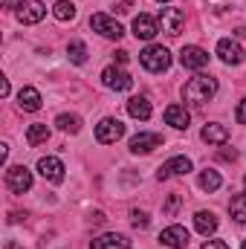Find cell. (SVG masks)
Listing matches in <instances>:
<instances>
[{
  "instance_id": "9a60e30c",
  "label": "cell",
  "mask_w": 246,
  "mask_h": 249,
  "mask_svg": "<svg viewBox=\"0 0 246 249\" xmlns=\"http://www.w3.org/2000/svg\"><path fill=\"white\" fill-rule=\"evenodd\" d=\"M188 171H191V160H188V157H171V160L157 171V180H168V177L188 174Z\"/></svg>"
},
{
  "instance_id": "d4e9b609",
  "label": "cell",
  "mask_w": 246,
  "mask_h": 249,
  "mask_svg": "<svg viewBox=\"0 0 246 249\" xmlns=\"http://www.w3.org/2000/svg\"><path fill=\"white\" fill-rule=\"evenodd\" d=\"M55 124L61 127L64 133H78V130H81V119H78L75 113H61V116L55 119Z\"/></svg>"
},
{
  "instance_id": "ab89813d",
  "label": "cell",
  "mask_w": 246,
  "mask_h": 249,
  "mask_svg": "<svg viewBox=\"0 0 246 249\" xmlns=\"http://www.w3.org/2000/svg\"><path fill=\"white\" fill-rule=\"evenodd\" d=\"M241 249H246V241H244V247H241Z\"/></svg>"
},
{
  "instance_id": "cb8c5ba5",
  "label": "cell",
  "mask_w": 246,
  "mask_h": 249,
  "mask_svg": "<svg viewBox=\"0 0 246 249\" xmlns=\"http://www.w3.org/2000/svg\"><path fill=\"white\" fill-rule=\"evenodd\" d=\"M229 214H232L238 223H246V191L232 197V203H229Z\"/></svg>"
},
{
  "instance_id": "7402d4cb",
  "label": "cell",
  "mask_w": 246,
  "mask_h": 249,
  "mask_svg": "<svg viewBox=\"0 0 246 249\" xmlns=\"http://www.w3.org/2000/svg\"><path fill=\"white\" fill-rule=\"evenodd\" d=\"M50 139V127L47 124H29V130H26V145H41V142H47Z\"/></svg>"
},
{
  "instance_id": "74e56055",
  "label": "cell",
  "mask_w": 246,
  "mask_h": 249,
  "mask_svg": "<svg viewBox=\"0 0 246 249\" xmlns=\"http://www.w3.org/2000/svg\"><path fill=\"white\" fill-rule=\"evenodd\" d=\"M157 3H168V0H157Z\"/></svg>"
},
{
  "instance_id": "4fadbf2b",
  "label": "cell",
  "mask_w": 246,
  "mask_h": 249,
  "mask_svg": "<svg viewBox=\"0 0 246 249\" xmlns=\"http://www.w3.org/2000/svg\"><path fill=\"white\" fill-rule=\"evenodd\" d=\"M180 64H183L185 70H203V67L209 64V53L200 50V47H183V53H180Z\"/></svg>"
},
{
  "instance_id": "83f0119b",
  "label": "cell",
  "mask_w": 246,
  "mask_h": 249,
  "mask_svg": "<svg viewBox=\"0 0 246 249\" xmlns=\"http://www.w3.org/2000/svg\"><path fill=\"white\" fill-rule=\"evenodd\" d=\"M180 203H183L180 194H168V200H165V206H162V214H165V217H174L177 209H180Z\"/></svg>"
},
{
  "instance_id": "30bf717a",
  "label": "cell",
  "mask_w": 246,
  "mask_h": 249,
  "mask_svg": "<svg viewBox=\"0 0 246 249\" xmlns=\"http://www.w3.org/2000/svg\"><path fill=\"white\" fill-rule=\"evenodd\" d=\"M133 35L142 38V41H154L159 35V20L151 18V15H136L133 18Z\"/></svg>"
},
{
  "instance_id": "4316f807",
  "label": "cell",
  "mask_w": 246,
  "mask_h": 249,
  "mask_svg": "<svg viewBox=\"0 0 246 249\" xmlns=\"http://www.w3.org/2000/svg\"><path fill=\"white\" fill-rule=\"evenodd\" d=\"M53 15H55L58 20H72V18H75V6H72L70 0H58V3L53 6Z\"/></svg>"
},
{
  "instance_id": "4dcf8cb0",
  "label": "cell",
  "mask_w": 246,
  "mask_h": 249,
  "mask_svg": "<svg viewBox=\"0 0 246 249\" xmlns=\"http://www.w3.org/2000/svg\"><path fill=\"white\" fill-rule=\"evenodd\" d=\"M203 249H229V244H226V241H217V238H214V241H206V244H203Z\"/></svg>"
},
{
  "instance_id": "5b68a950",
  "label": "cell",
  "mask_w": 246,
  "mask_h": 249,
  "mask_svg": "<svg viewBox=\"0 0 246 249\" xmlns=\"http://www.w3.org/2000/svg\"><path fill=\"white\" fill-rule=\"evenodd\" d=\"M124 136V124L119 119H113V116H107V119H102V122L96 124V139L102 142V145H113V142H119Z\"/></svg>"
},
{
  "instance_id": "9c48e42d",
  "label": "cell",
  "mask_w": 246,
  "mask_h": 249,
  "mask_svg": "<svg viewBox=\"0 0 246 249\" xmlns=\"http://www.w3.org/2000/svg\"><path fill=\"white\" fill-rule=\"evenodd\" d=\"M188 241H191V238H188V229H185V226H177V223L159 232V244L168 247V249H185Z\"/></svg>"
},
{
  "instance_id": "836d02e7",
  "label": "cell",
  "mask_w": 246,
  "mask_h": 249,
  "mask_svg": "<svg viewBox=\"0 0 246 249\" xmlns=\"http://www.w3.org/2000/svg\"><path fill=\"white\" fill-rule=\"evenodd\" d=\"M0 96H3V99L9 96V78H0Z\"/></svg>"
},
{
  "instance_id": "484cf974",
  "label": "cell",
  "mask_w": 246,
  "mask_h": 249,
  "mask_svg": "<svg viewBox=\"0 0 246 249\" xmlns=\"http://www.w3.org/2000/svg\"><path fill=\"white\" fill-rule=\"evenodd\" d=\"M67 55H70V61L72 64H84L87 61V47H84V41H70Z\"/></svg>"
},
{
  "instance_id": "6da1fadb",
  "label": "cell",
  "mask_w": 246,
  "mask_h": 249,
  "mask_svg": "<svg viewBox=\"0 0 246 249\" xmlns=\"http://www.w3.org/2000/svg\"><path fill=\"white\" fill-rule=\"evenodd\" d=\"M214 93H217V78H211V75H194V78H188L183 84V99L188 105H206V102H211L214 99Z\"/></svg>"
},
{
  "instance_id": "3957f363",
  "label": "cell",
  "mask_w": 246,
  "mask_h": 249,
  "mask_svg": "<svg viewBox=\"0 0 246 249\" xmlns=\"http://www.w3.org/2000/svg\"><path fill=\"white\" fill-rule=\"evenodd\" d=\"M183 26H185V12L183 9H177V6H165V9H159V29H162L165 35L177 38V35L183 32Z\"/></svg>"
},
{
  "instance_id": "ac0fdd59",
  "label": "cell",
  "mask_w": 246,
  "mask_h": 249,
  "mask_svg": "<svg viewBox=\"0 0 246 249\" xmlns=\"http://www.w3.org/2000/svg\"><path fill=\"white\" fill-rule=\"evenodd\" d=\"M191 122V113L185 110V105H168L165 107V124L177 127V130H185Z\"/></svg>"
},
{
  "instance_id": "8fae6325",
  "label": "cell",
  "mask_w": 246,
  "mask_h": 249,
  "mask_svg": "<svg viewBox=\"0 0 246 249\" xmlns=\"http://www.w3.org/2000/svg\"><path fill=\"white\" fill-rule=\"evenodd\" d=\"M217 55H220V61L229 64V67H235V64L244 61V50H241V44L232 41V38H220V41H217Z\"/></svg>"
},
{
  "instance_id": "f546056e",
  "label": "cell",
  "mask_w": 246,
  "mask_h": 249,
  "mask_svg": "<svg viewBox=\"0 0 246 249\" xmlns=\"http://www.w3.org/2000/svg\"><path fill=\"white\" fill-rule=\"evenodd\" d=\"M220 160L235 162V160H238V151H235V148H223V151H220Z\"/></svg>"
},
{
  "instance_id": "d590c367",
  "label": "cell",
  "mask_w": 246,
  "mask_h": 249,
  "mask_svg": "<svg viewBox=\"0 0 246 249\" xmlns=\"http://www.w3.org/2000/svg\"><path fill=\"white\" fill-rule=\"evenodd\" d=\"M15 6V0H3V9H12Z\"/></svg>"
},
{
  "instance_id": "44dd1931",
  "label": "cell",
  "mask_w": 246,
  "mask_h": 249,
  "mask_svg": "<svg viewBox=\"0 0 246 249\" xmlns=\"http://www.w3.org/2000/svg\"><path fill=\"white\" fill-rule=\"evenodd\" d=\"M127 113L133 116V119H151V102H148V96H133L130 102H127Z\"/></svg>"
},
{
  "instance_id": "52a82bcc",
  "label": "cell",
  "mask_w": 246,
  "mask_h": 249,
  "mask_svg": "<svg viewBox=\"0 0 246 249\" xmlns=\"http://www.w3.org/2000/svg\"><path fill=\"white\" fill-rule=\"evenodd\" d=\"M90 26L99 32V35H105V38H110V41H119L124 35V29L119 26V20H113V18H107V15H93L90 18Z\"/></svg>"
},
{
  "instance_id": "7c38bea8",
  "label": "cell",
  "mask_w": 246,
  "mask_h": 249,
  "mask_svg": "<svg viewBox=\"0 0 246 249\" xmlns=\"http://www.w3.org/2000/svg\"><path fill=\"white\" fill-rule=\"evenodd\" d=\"M38 171H41V177L50 180V183H61L64 180V162L55 160V157H41V160H38Z\"/></svg>"
},
{
  "instance_id": "8992f818",
  "label": "cell",
  "mask_w": 246,
  "mask_h": 249,
  "mask_svg": "<svg viewBox=\"0 0 246 249\" xmlns=\"http://www.w3.org/2000/svg\"><path fill=\"white\" fill-rule=\"evenodd\" d=\"M102 81H105V87H110V90H116V93H124V90L133 87L130 72H124L119 67H105V70H102Z\"/></svg>"
},
{
  "instance_id": "7a4b0ae2",
  "label": "cell",
  "mask_w": 246,
  "mask_h": 249,
  "mask_svg": "<svg viewBox=\"0 0 246 249\" xmlns=\"http://www.w3.org/2000/svg\"><path fill=\"white\" fill-rule=\"evenodd\" d=\"M139 61H142V67H145L148 72H165V70L171 67V53H168L165 47L151 44V47H145V50L139 53Z\"/></svg>"
},
{
  "instance_id": "e0dca14e",
  "label": "cell",
  "mask_w": 246,
  "mask_h": 249,
  "mask_svg": "<svg viewBox=\"0 0 246 249\" xmlns=\"http://www.w3.org/2000/svg\"><path fill=\"white\" fill-rule=\"evenodd\" d=\"M203 142H209V145H226L229 142V127L220 122H209L203 127Z\"/></svg>"
},
{
  "instance_id": "e575fe53",
  "label": "cell",
  "mask_w": 246,
  "mask_h": 249,
  "mask_svg": "<svg viewBox=\"0 0 246 249\" xmlns=\"http://www.w3.org/2000/svg\"><path fill=\"white\" fill-rule=\"evenodd\" d=\"M113 58H116V64H127V53H124V50H119Z\"/></svg>"
},
{
  "instance_id": "ba28073f",
  "label": "cell",
  "mask_w": 246,
  "mask_h": 249,
  "mask_svg": "<svg viewBox=\"0 0 246 249\" xmlns=\"http://www.w3.org/2000/svg\"><path fill=\"white\" fill-rule=\"evenodd\" d=\"M47 15V6L41 0H20L18 3V20L20 23H41Z\"/></svg>"
},
{
  "instance_id": "f1b7e54d",
  "label": "cell",
  "mask_w": 246,
  "mask_h": 249,
  "mask_svg": "<svg viewBox=\"0 0 246 249\" xmlns=\"http://www.w3.org/2000/svg\"><path fill=\"white\" fill-rule=\"evenodd\" d=\"M130 223H133L136 229H148L151 217H148V212H139V209H133V212H130Z\"/></svg>"
},
{
  "instance_id": "8d00e7d4",
  "label": "cell",
  "mask_w": 246,
  "mask_h": 249,
  "mask_svg": "<svg viewBox=\"0 0 246 249\" xmlns=\"http://www.w3.org/2000/svg\"><path fill=\"white\" fill-rule=\"evenodd\" d=\"M6 249H20V247H15V244H9V247H6Z\"/></svg>"
},
{
  "instance_id": "603a6c76",
  "label": "cell",
  "mask_w": 246,
  "mask_h": 249,
  "mask_svg": "<svg viewBox=\"0 0 246 249\" xmlns=\"http://www.w3.org/2000/svg\"><path fill=\"white\" fill-rule=\"evenodd\" d=\"M220 186H223V180H220V174H217L214 168H206V171L200 174V188H203V191L211 194V191H217Z\"/></svg>"
},
{
  "instance_id": "5bb4252c",
  "label": "cell",
  "mask_w": 246,
  "mask_h": 249,
  "mask_svg": "<svg viewBox=\"0 0 246 249\" xmlns=\"http://www.w3.org/2000/svg\"><path fill=\"white\" fill-rule=\"evenodd\" d=\"M159 145H162V133H136L130 139V151L133 154H151Z\"/></svg>"
},
{
  "instance_id": "d6986e66",
  "label": "cell",
  "mask_w": 246,
  "mask_h": 249,
  "mask_svg": "<svg viewBox=\"0 0 246 249\" xmlns=\"http://www.w3.org/2000/svg\"><path fill=\"white\" fill-rule=\"evenodd\" d=\"M41 93L35 90V87H20V93H18V107L20 110H26V113H35V110H41Z\"/></svg>"
},
{
  "instance_id": "277c9868",
  "label": "cell",
  "mask_w": 246,
  "mask_h": 249,
  "mask_svg": "<svg viewBox=\"0 0 246 249\" xmlns=\"http://www.w3.org/2000/svg\"><path fill=\"white\" fill-rule=\"evenodd\" d=\"M6 188L15 191V194L29 191V188H32V171H29L26 165H12V168L6 171Z\"/></svg>"
},
{
  "instance_id": "2e32d148",
  "label": "cell",
  "mask_w": 246,
  "mask_h": 249,
  "mask_svg": "<svg viewBox=\"0 0 246 249\" xmlns=\"http://www.w3.org/2000/svg\"><path fill=\"white\" fill-rule=\"evenodd\" d=\"M90 249H130V241L124 235H116V232H107V235H99L90 241Z\"/></svg>"
},
{
  "instance_id": "f35d334b",
  "label": "cell",
  "mask_w": 246,
  "mask_h": 249,
  "mask_svg": "<svg viewBox=\"0 0 246 249\" xmlns=\"http://www.w3.org/2000/svg\"><path fill=\"white\" fill-rule=\"evenodd\" d=\"M244 188H246V177H244Z\"/></svg>"
},
{
  "instance_id": "ffe728a7",
  "label": "cell",
  "mask_w": 246,
  "mask_h": 249,
  "mask_svg": "<svg viewBox=\"0 0 246 249\" xmlns=\"http://www.w3.org/2000/svg\"><path fill=\"white\" fill-rule=\"evenodd\" d=\"M194 229L200 232V235H214L217 232V217H214V212H197L194 214Z\"/></svg>"
},
{
  "instance_id": "d6a6232c",
  "label": "cell",
  "mask_w": 246,
  "mask_h": 249,
  "mask_svg": "<svg viewBox=\"0 0 246 249\" xmlns=\"http://www.w3.org/2000/svg\"><path fill=\"white\" fill-rule=\"evenodd\" d=\"M130 9H133V0H122V3H116V12H119V15H127Z\"/></svg>"
},
{
  "instance_id": "1f68e13d",
  "label": "cell",
  "mask_w": 246,
  "mask_h": 249,
  "mask_svg": "<svg viewBox=\"0 0 246 249\" xmlns=\"http://www.w3.org/2000/svg\"><path fill=\"white\" fill-rule=\"evenodd\" d=\"M235 116H238V122L241 124H246V99L238 105V110H235Z\"/></svg>"
}]
</instances>
